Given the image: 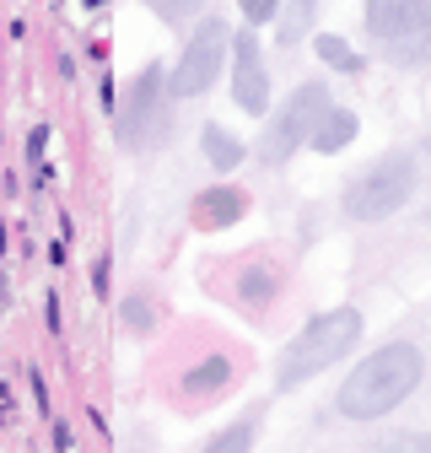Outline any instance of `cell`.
<instances>
[{
	"label": "cell",
	"instance_id": "6da1fadb",
	"mask_svg": "<svg viewBox=\"0 0 431 453\" xmlns=\"http://www.w3.org/2000/svg\"><path fill=\"white\" fill-rule=\"evenodd\" d=\"M426 372V357L410 346V340H394V346H377L345 383H340V416L351 421H383L389 411H399L415 383Z\"/></svg>",
	"mask_w": 431,
	"mask_h": 453
},
{
	"label": "cell",
	"instance_id": "7a4b0ae2",
	"mask_svg": "<svg viewBox=\"0 0 431 453\" xmlns=\"http://www.w3.org/2000/svg\"><path fill=\"white\" fill-rule=\"evenodd\" d=\"M361 340V313L356 308H335V313H318L302 334L286 340V351L276 362V383L281 388H297L307 378H318L323 367H335L351 346Z\"/></svg>",
	"mask_w": 431,
	"mask_h": 453
},
{
	"label": "cell",
	"instance_id": "3957f363",
	"mask_svg": "<svg viewBox=\"0 0 431 453\" xmlns=\"http://www.w3.org/2000/svg\"><path fill=\"white\" fill-rule=\"evenodd\" d=\"M415 184H420L415 157H383V162H372L361 179L345 184V200L340 205H345L351 221H383V216H394L415 195Z\"/></svg>",
	"mask_w": 431,
	"mask_h": 453
},
{
	"label": "cell",
	"instance_id": "277c9868",
	"mask_svg": "<svg viewBox=\"0 0 431 453\" xmlns=\"http://www.w3.org/2000/svg\"><path fill=\"white\" fill-rule=\"evenodd\" d=\"M329 108V92H323V81H307V87H297L291 97H286V108L276 113V125L264 130V141H259V162H269V167H281L302 141H307V130L318 125V113Z\"/></svg>",
	"mask_w": 431,
	"mask_h": 453
},
{
	"label": "cell",
	"instance_id": "5b68a950",
	"mask_svg": "<svg viewBox=\"0 0 431 453\" xmlns=\"http://www.w3.org/2000/svg\"><path fill=\"white\" fill-rule=\"evenodd\" d=\"M227 43H232V33H227L222 17L200 22L194 38H189V49H184V60H178L173 76H168V92H173V97H200V92H210L216 71L227 65Z\"/></svg>",
	"mask_w": 431,
	"mask_h": 453
},
{
	"label": "cell",
	"instance_id": "8992f818",
	"mask_svg": "<svg viewBox=\"0 0 431 453\" xmlns=\"http://www.w3.org/2000/svg\"><path fill=\"white\" fill-rule=\"evenodd\" d=\"M367 27L377 43L410 49L431 38V0H367Z\"/></svg>",
	"mask_w": 431,
	"mask_h": 453
},
{
	"label": "cell",
	"instance_id": "52a82bcc",
	"mask_svg": "<svg viewBox=\"0 0 431 453\" xmlns=\"http://www.w3.org/2000/svg\"><path fill=\"white\" fill-rule=\"evenodd\" d=\"M162 92H168V76L162 65H146V76L130 87V103L119 113V141L125 146H151L156 125H162Z\"/></svg>",
	"mask_w": 431,
	"mask_h": 453
},
{
	"label": "cell",
	"instance_id": "ba28073f",
	"mask_svg": "<svg viewBox=\"0 0 431 453\" xmlns=\"http://www.w3.org/2000/svg\"><path fill=\"white\" fill-rule=\"evenodd\" d=\"M232 97L243 113H259L269 108V71H264V54H259V38L253 33H232Z\"/></svg>",
	"mask_w": 431,
	"mask_h": 453
},
{
	"label": "cell",
	"instance_id": "9c48e42d",
	"mask_svg": "<svg viewBox=\"0 0 431 453\" xmlns=\"http://www.w3.org/2000/svg\"><path fill=\"white\" fill-rule=\"evenodd\" d=\"M248 211V195L243 189H205V195H194V226H200V233H222V226H232L238 216Z\"/></svg>",
	"mask_w": 431,
	"mask_h": 453
},
{
	"label": "cell",
	"instance_id": "30bf717a",
	"mask_svg": "<svg viewBox=\"0 0 431 453\" xmlns=\"http://www.w3.org/2000/svg\"><path fill=\"white\" fill-rule=\"evenodd\" d=\"M356 130H361V125H356V113H345V108H335V103H329V108L318 113V125L307 130V146L329 157V151H345V146L356 141Z\"/></svg>",
	"mask_w": 431,
	"mask_h": 453
},
{
	"label": "cell",
	"instance_id": "8fae6325",
	"mask_svg": "<svg viewBox=\"0 0 431 453\" xmlns=\"http://www.w3.org/2000/svg\"><path fill=\"white\" fill-rule=\"evenodd\" d=\"M227 383H232V362H227V357H205V362L189 367L184 394H189V400H210V394H222Z\"/></svg>",
	"mask_w": 431,
	"mask_h": 453
},
{
	"label": "cell",
	"instance_id": "7c38bea8",
	"mask_svg": "<svg viewBox=\"0 0 431 453\" xmlns=\"http://www.w3.org/2000/svg\"><path fill=\"white\" fill-rule=\"evenodd\" d=\"M200 146H205V162L216 167V173H232V167L248 157V151H243V141H232L222 125H205V130H200Z\"/></svg>",
	"mask_w": 431,
	"mask_h": 453
},
{
	"label": "cell",
	"instance_id": "4fadbf2b",
	"mask_svg": "<svg viewBox=\"0 0 431 453\" xmlns=\"http://www.w3.org/2000/svg\"><path fill=\"white\" fill-rule=\"evenodd\" d=\"M276 280H281V275H276V265H248V270H243V280H238V297H243L248 308H264L269 297H276Z\"/></svg>",
	"mask_w": 431,
	"mask_h": 453
},
{
	"label": "cell",
	"instance_id": "5bb4252c",
	"mask_svg": "<svg viewBox=\"0 0 431 453\" xmlns=\"http://www.w3.org/2000/svg\"><path fill=\"white\" fill-rule=\"evenodd\" d=\"M318 6H323V0H286V6H281V43H297L302 33H313Z\"/></svg>",
	"mask_w": 431,
	"mask_h": 453
},
{
	"label": "cell",
	"instance_id": "9a60e30c",
	"mask_svg": "<svg viewBox=\"0 0 431 453\" xmlns=\"http://www.w3.org/2000/svg\"><path fill=\"white\" fill-rule=\"evenodd\" d=\"M313 49H318V60H323V65H335V71H345V76H356V71H361V54H356L345 38H335V33H318V38H313Z\"/></svg>",
	"mask_w": 431,
	"mask_h": 453
},
{
	"label": "cell",
	"instance_id": "2e32d148",
	"mask_svg": "<svg viewBox=\"0 0 431 453\" xmlns=\"http://www.w3.org/2000/svg\"><path fill=\"white\" fill-rule=\"evenodd\" d=\"M253 432H259V416H248V421H238V426H227V432H216L210 448H248Z\"/></svg>",
	"mask_w": 431,
	"mask_h": 453
},
{
	"label": "cell",
	"instance_id": "e0dca14e",
	"mask_svg": "<svg viewBox=\"0 0 431 453\" xmlns=\"http://www.w3.org/2000/svg\"><path fill=\"white\" fill-rule=\"evenodd\" d=\"M151 6H156L162 22H189V17L205 6V0H151Z\"/></svg>",
	"mask_w": 431,
	"mask_h": 453
},
{
	"label": "cell",
	"instance_id": "ac0fdd59",
	"mask_svg": "<svg viewBox=\"0 0 431 453\" xmlns=\"http://www.w3.org/2000/svg\"><path fill=\"white\" fill-rule=\"evenodd\" d=\"M238 6H243V17L259 27V22H269V17L281 12V0H238Z\"/></svg>",
	"mask_w": 431,
	"mask_h": 453
},
{
	"label": "cell",
	"instance_id": "d6986e66",
	"mask_svg": "<svg viewBox=\"0 0 431 453\" xmlns=\"http://www.w3.org/2000/svg\"><path fill=\"white\" fill-rule=\"evenodd\" d=\"M125 324H130V329H151V303H146V297H130V303H125Z\"/></svg>",
	"mask_w": 431,
	"mask_h": 453
},
{
	"label": "cell",
	"instance_id": "ffe728a7",
	"mask_svg": "<svg viewBox=\"0 0 431 453\" xmlns=\"http://www.w3.org/2000/svg\"><path fill=\"white\" fill-rule=\"evenodd\" d=\"M43 141H49V130H33V141H27V157L33 162H43Z\"/></svg>",
	"mask_w": 431,
	"mask_h": 453
}]
</instances>
